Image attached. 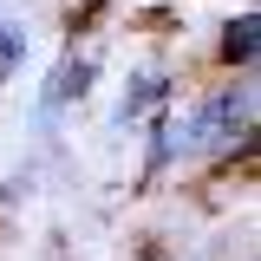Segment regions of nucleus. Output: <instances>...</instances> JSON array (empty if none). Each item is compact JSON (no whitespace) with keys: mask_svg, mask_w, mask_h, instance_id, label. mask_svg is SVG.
Here are the masks:
<instances>
[{"mask_svg":"<svg viewBox=\"0 0 261 261\" xmlns=\"http://www.w3.org/2000/svg\"><path fill=\"white\" fill-rule=\"evenodd\" d=\"M183 157H216V150H235L248 130H255V92L248 85H222L216 98H202L190 118H183Z\"/></svg>","mask_w":261,"mask_h":261,"instance_id":"obj_1","label":"nucleus"},{"mask_svg":"<svg viewBox=\"0 0 261 261\" xmlns=\"http://www.w3.org/2000/svg\"><path fill=\"white\" fill-rule=\"evenodd\" d=\"M85 79H92V59H65L59 72H53V85H46V98H39V111L53 118L59 105H72V98H85Z\"/></svg>","mask_w":261,"mask_h":261,"instance_id":"obj_2","label":"nucleus"},{"mask_svg":"<svg viewBox=\"0 0 261 261\" xmlns=\"http://www.w3.org/2000/svg\"><path fill=\"white\" fill-rule=\"evenodd\" d=\"M157 98H170V85H163V72H144V79H137V85L124 92V105H118V124H130V118H144V111H150Z\"/></svg>","mask_w":261,"mask_h":261,"instance_id":"obj_3","label":"nucleus"},{"mask_svg":"<svg viewBox=\"0 0 261 261\" xmlns=\"http://www.w3.org/2000/svg\"><path fill=\"white\" fill-rule=\"evenodd\" d=\"M222 59H228V65H235V59H242V65L255 59V13H242V20H228V39H222Z\"/></svg>","mask_w":261,"mask_h":261,"instance_id":"obj_4","label":"nucleus"}]
</instances>
